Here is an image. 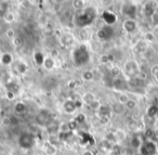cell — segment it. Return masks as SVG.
I'll list each match as a JSON object with an SVG mask.
<instances>
[{"mask_svg": "<svg viewBox=\"0 0 158 155\" xmlns=\"http://www.w3.org/2000/svg\"><path fill=\"white\" fill-rule=\"evenodd\" d=\"M98 16L97 9L93 7H88L78 11L74 16V24L78 28H84L91 25Z\"/></svg>", "mask_w": 158, "mask_h": 155, "instance_id": "1", "label": "cell"}, {"mask_svg": "<svg viewBox=\"0 0 158 155\" xmlns=\"http://www.w3.org/2000/svg\"><path fill=\"white\" fill-rule=\"evenodd\" d=\"M73 61H74L75 65L76 66H84L90 60V52H89L88 47L85 44H81L77 46L76 48L73 50L72 53Z\"/></svg>", "mask_w": 158, "mask_h": 155, "instance_id": "2", "label": "cell"}, {"mask_svg": "<svg viewBox=\"0 0 158 155\" xmlns=\"http://www.w3.org/2000/svg\"><path fill=\"white\" fill-rule=\"evenodd\" d=\"M123 74L128 79L134 78V77H139L140 74V65L135 60H128L125 62L123 66L121 67Z\"/></svg>", "mask_w": 158, "mask_h": 155, "instance_id": "3", "label": "cell"}, {"mask_svg": "<svg viewBox=\"0 0 158 155\" xmlns=\"http://www.w3.org/2000/svg\"><path fill=\"white\" fill-rule=\"evenodd\" d=\"M18 143L24 150H31L36 144V137L31 132H23L19 136Z\"/></svg>", "mask_w": 158, "mask_h": 155, "instance_id": "4", "label": "cell"}, {"mask_svg": "<svg viewBox=\"0 0 158 155\" xmlns=\"http://www.w3.org/2000/svg\"><path fill=\"white\" fill-rule=\"evenodd\" d=\"M139 150H140V155H157L158 153L157 144L152 140H146L143 142Z\"/></svg>", "mask_w": 158, "mask_h": 155, "instance_id": "5", "label": "cell"}, {"mask_svg": "<svg viewBox=\"0 0 158 155\" xmlns=\"http://www.w3.org/2000/svg\"><path fill=\"white\" fill-rule=\"evenodd\" d=\"M115 35V31L112 26H103L102 28H100L97 33V38L100 41H108L110 40Z\"/></svg>", "mask_w": 158, "mask_h": 155, "instance_id": "6", "label": "cell"}, {"mask_svg": "<svg viewBox=\"0 0 158 155\" xmlns=\"http://www.w3.org/2000/svg\"><path fill=\"white\" fill-rule=\"evenodd\" d=\"M53 120V115L48 110H42L36 116V122L40 126H49Z\"/></svg>", "mask_w": 158, "mask_h": 155, "instance_id": "7", "label": "cell"}, {"mask_svg": "<svg viewBox=\"0 0 158 155\" xmlns=\"http://www.w3.org/2000/svg\"><path fill=\"white\" fill-rule=\"evenodd\" d=\"M112 88L116 91L126 92L129 89V85H128V80L123 76H120L116 79H113Z\"/></svg>", "mask_w": 158, "mask_h": 155, "instance_id": "8", "label": "cell"}, {"mask_svg": "<svg viewBox=\"0 0 158 155\" xmlns=\"http://www.w3.org/2000/svg\"><path fill=\"white\" fill-rule=\"evenodd\" d=\"M136 12H138V8L134 6L133 3H125L121 6V13L123 15L128 16V19H133L136 16Z\"/></svg>", "mask_w": 158, "mask_h": 155, "instance_id": "9", "label": "cell"}, {"mask_svg": "<svg viewBox=\"0 0 158 155\" xmlns=\"http://www.w3.org/2000/svg\"><path fill=\"white\" fill-rule=\"evenodd\" d=\"M102 19H103V21L105 22V24L107 25V26L114 25L115 23L117 22V20H118L116 13L110 11V10H105V11H103V13H102Z\"/></svg>", "mask_w": 158, "mask_h": 155, "instance_id": "10", "label": "cell"}, {"mask_svg": "<svg viewBox=\"0 0 158 155\" xmlns=\"http://www.w3.org/2000/svg\"><path fill=\"white\" fill-rule=\"evenodd\" d=\"M123 29L128 34L134 33L138 29L136 21L133 20V19H127V20H125L123 23Z\"/></svg>", "mask_w": 158, "mask_h": 155, "instance_id": "11", "label": "cell"}, {"mask_svg": "<svg viewBox=\"0 0 158 155\" xmlns=\"http://www.w3.org/2000/svg\"><path fill=\"white\" fill-rule=\"evenodd\" d=\"M112 109H110L108 105H101V107L98 111V116H99V119H105V122H108L112 116Z\"/></svg>", "mask_w": 158, "mask_h": 155, "instance_id": "12", "label": "cell"}, {"mask_svg": "<svg viewBox=\"0 0 158 155\" xmlns=\"http://www.w3.org/2000/svg\"><path fill=\"white\" fill-rule=\"evenodd\" d=\"M60 42L64 48H70L75 42V37L70 33H64L62 34L61 38H60Z\"/></svg>", "mask_w": 158, "mask_h": 155, "instance_id": "13", "label": "cell"}, {"mask_svg": "<svg viewBox=\"0 0 158 155\" xmlns=\"http://www.w3.org/2000/svg\"><path fill=\"white\" fill-rule=\"evenodd\" d=\"M79 137H80V144L81 145H92L94 144V138L91 136L90 133L86 132V131H80L79 132Z\"/></svg>", "mask_w": 158, "mask_h": 155, "instance_id": "14", "label": "cell"}, {"mask_svg": "<svg viewBox=\"0 0 158 155\" xmlns=\"http://www.w3.org/2000/svg\"><path fill=\"white\" fill-rule=\"evenodd\" d=\"M62 107H63V111L65 112L66 114H74L75 112L78 110L72 99H67V100L64 101Z\"/></svg>", "mask_w": 158, "mask_h": 155, "instance_id": "15", "label": "cell"}, {"mask_svg": "<svg viewBox=\"0 0 158 155\" xmlns=\"http://www.w3.org/2000/svg\"><path fill=\"white\" fill-rule=\"evenodd\" d=\"M14 70H15V72L18 74L25 75L27 73V71H28V65L24 61H18L15 63V66H14Z\"/></svg>", "mask_w": 158, "mask_h": 155, "instance_id": "16", "label": "cell"}, {"mask_svg": "<svg viewBox=\"0 0 158 155\" xmlns=\"http://www.w3.org/2000/svg\"><path fill=\"white\" fill-rule=\"evenodd\" d=\"M42 150H44V153L46 155H56L57 146L52 144L51 142H46L44 148H42Z\"/></svg>", "mask_w": 158, "mask_h": 155, "instance_id": "17", "label": "cell"}, {"mask_svg": "<svg viewBox=\"0 0 158 155\" xmlns=\"http://www.w3.org/2000/svg\"><path fill=\"white\" fill-rule=\"evenodd\" d=\"M0 63L5 66H9L13 63V55L10 52H5L1 54V59H0Z\"/></svg>", "mask_w": 158, "mask_h": 155, "instance_id": "18", "label": "cell"}, {"mask_svg": "<svg viewBox=\"0 0 158 155\" xmlns=\"http://www.w3.org/2000/svg\"><path fill=\"white\" fill-rule=\"evenodd\" d=\"M143 84H144V81H143L142 79H140V77H134V78L128 79V85H129V87L134 88V90L142 88Z\"/></svg>", "mask_w": 158, "mask_h": 155, "instance_id": "19", "label": "cell"}, {"mask_svg": "<svg viewBox=\"0 0 158 155\" xmlns=\"http://www.w3.org/2000/svg\"><path fill=\"white\" fill-rule=\"evenodd\" d=\"M55 65H56V63H55L54 58L53 57H44V61L42 66H44L47 71H52L53 68L55 67Z\"/></svg>", "mask_w": 158, "mask_h": 155, "instance_id": "20", "label": "cell"}, {"mask_svg": "<svg viewBox=\"0 0 158 155\" xmlns=\"http://www.w3.org/2000/svg\"><path fill=\"white\" fill-rule=\"evenodd\" d=\"M95 100H97V97H95V94L93 93V92H86V93L82 96V102L88 105V106L91 103L94 102Z\"/></svg>", "mask_w": 158, "mask_h": 155, "instance_id": "21", "label": "cell"}, {"mask_svg": "<svg viewBox=\"0 0 158 155\" xmlns=\"http://www.w3.org/2000/svg\"><path fill=\"white\" fill-rule=\"evenodd\" d=\"M110 76L112 77L113 79H116L118 78V77H120L121 75H123V71H121V67H119V66L117 65H114L112 66V67L110 68Z\"/></svg>", "mask_w": 158, "mask_h": 155, "instance_id": "22", "label": "cell"}, {"mask_svg": "<svg viewBox=\"0 0 158 155\" xmlns=\"http://www.w3.org/2000/svg\"><path fill=\"white\" fill-rule=\"evenodd\" d=\"M146 115L151 118H154L158 115V106L156 104H152L147 107V111H146Z\"/></svg>", "mask_w": 158, "mask_h": 155, "instance_id": "23", "label": "cell"}, {"mask_svg": "<svg viewBox=\"0 0 158 155\" xmlns=\"http://www.w3.org/2000/svg\"><path fill=\"white\" fill-rule=\"evenodd\" d=\"M6 89H7V91L12 92V93H14L16 96L18 92L20 91V86L15 83H9L6 85Z\"/></svg>", "mask_w": 158, "mask_h": 155, "instance_id": "24", "label": "cell"}, {"mask_svg": "<svg viewBox=\"0 0 158 155\" xmlns=\"http://www.w3.org/2000/svg\"><path fill=\"white\" fill-rule=\"evenodd\" d=\"M34 61H35V63L37 64V65L42 66L44 61V54L42 52H40V51L35 52V54H34Z\"/></svg>", "mask_w": 158, "mask_h": 155, "instance_id": "25", "label": "cell"}, {"mask_svg": "<svg viewBox=\"0 0 158 155\" xmlns=\"http://www.w3.org/2000/svg\"><path fill=\"white\" fill-rule=\"evenodd\" d=\"M70 99L74 101L77 109H80V107L82 106V104H84V102H82V97L79 96V94H77V93H73V96L70 97Z\"/></svg>", "mask_w": 158, "mask_h": 155, "instance_id": "26", "label": "cell"}, {"mask_svg": "<svg viewBox=\"0 0 158 155\" xmlns=\"http://www.w3.org/2000/svg\"><path fill=\"white\" fill-rule=\"evenodd\" d=\"M155 6H152V3H146L144 6V13L146 14L147 16H152L154 13H155Z\"/></svg>", "mask_w": 158, "mask_h": 155, "instance_id": "27", "label": "cell"}, {"mask_svg": "<svg viewBox=\"0 0 158 155\" xmlns=\"http://www.w3.org/2000/svg\"><path fill=\"white\" fill-rule=\"evenodd\" d=\"M14 111H15L16 114H22V113H24V112L26 111V105H25V103H23V102L16 103L15 106H14Z\"/></svg>", "mask_w": 158, "mask_h": 155, "instance_id": "28", "label": "cell"}, {"mask_svg": "<svg viewBox=\"0 0 158 155\" xmlns=\"http://www.w3.org/2000/svg\"><path fill=\"white\" fill-rule=\"evenodd\" d=\"M129 100H130L129 94L126 93V92H120V94H119V97H118V103L125 105Z\"/></svg>", "mask_w": 158, "mask_h": 155, "instance_id": "29", "label": "cell"}, {"mask_svg": "<svg viewBox=\"0 0 158 155\" xmlns=\"http://www.w3.org/2000/svg\"><path fill=\"white\" fill-rule=\"evenodd\" d=\"M72 3H73V7L76 10H78V11L85 9V5H86V2H85L84 0H75Z\"/></svg>", "mask_w": 158, "mask_h": 155, "instance_id": "30", "label": "cell"}, {"mask_svg": "<svg viewBox=\"0 0 158 155\" xmlns=\"http://www.w3.org/2000/svg\"><path fill=\"white\" fill-rule=\"evenodd\" d=\"M93 78H94V75L91 71H86V72L82 73V79L85 81H91L93 80Z\"/></svg>", "mask_w": 158, "mask_h": 155, "instance_id": "31", "label": "cell"}, {"mask_svg": "<svg viewBox=\"0 0 158 155\" xmlns=\"http://www.w3.org/2000/svg\"><path fill=\"white\" fill-rule=\"evenodd\" d=\"M7 12H9V6H8V2L1 1V2H0V15L3 16Z\"/></svg>", "mask_w": 158, "mask_h": 155, "instance_id": "32", "label": "cell"}, {"mask_svg": "<svg viewBox=\"0 0 158 155\" xmlns=\"http://www.w3.org/2000/svg\"><path fill=\"white\" fill-rule=\"evenodd\" d=\"M123 106H125V105L120 104V103H116V104L113 105V107H110V109H112V112H114V113L121 114L123 112Z\"/></svg>", "mask_w": 158, "mask_h": 155, "instance_id": "33", "label": "cell"}, {"mask_svg": "<svg viewBox=\"0 0 158 155\" xmlns=\"http://www.w3.org/2000/svg\"><path fill=\"white\" fill-rule=\"evenodd\" d=\"M143 142H141V139L139 137H133L131 139V145L135 149H140V146L142 145Z\"/></svg>", "mask_w": 158, "mask_h": 155, "instance_id": "34", "label": "cell"}, {"mask_svg": "<svg viewBox=\"0 0 158 155\" xmlns=\"http://www.w3.org/2000/svg\"><path fill=\"white\" fill-rule=\"evenodd\" d=\"M12 44L14 45V47H16V48H19V47H21L23 45V39L21 36H15V37L12 39Z\"/></svg>", "mask_w": 158, "mask_h": 155, "instance_id": "35", "label": "cell"}, {"mask_svg": "<svg viewBox=\"0 0 158 155\" xmlns=\"http://www.w3.org/2000/svg\"><path fill=\"white\" fill-rule=\"evenodd\" d=\"M3 20H5L7 23H12L14 21V14L10 11L7 12V13L3 15Z\"/></svg>", "mask_w": 158, "mask_h": 155, "instance_id": "36", "label": "cell"}, {"mask_svg": "<svg viewBox=\"0 0 158 155\" xmlns=\"http://www.w3.org/2000/svg\"><path fill=\"white\" fill-rule=\"evenodd\" d=\"M136 105H138L136 104V101L133 100V99H130V100L125 104V106L127 107L128 110H134L136 107Z\"/></svg>", "mask_w": 158, "mask_h": 155, "instance_id": "37", "label": "cell"}, {"mask_svg": "<svg viewBox=\"0 0 158 155\" xmlns=\"http://www.w3.org/2000/svg\"><path fill=\"white\" fill-rule=\"evenodd\" d=\"M101 105H102L101 102H100V101L97 99V100H95L94 102L91 103V104L89 105V107H90V110H92V111H97L98 112V111H99L100 107H101Z\"/></svg>", "mask_w": 158, "mask_h": 155, "instance_id": "38", "label": "cell"}, {"mask_svg": "<svg viewBox=\"0 0 158 155\" xmlns=\"http://www.w3.org/2000/svg\"><path fill=\"white\" fill-rule=\"evenodd\" d=\"M12 119H13V117H8V116L7 117H3L2 120H1V124L6 127H9L12 125Z\"/></svg>", "mask_w": 158, "mask_h": 155, "instance_id": "39", "label": "cell"}, {"mask_svg": "<svg viewBox=\"0 0 158 155\" xmlns=\"http://www.w3.org/2000/svg\"><path fill=\"white\" fill-rule=\"evenodd\" d=\"M74 120L77 123V124H81V123H84L85 120H86V115H85V114H82V113L78 114Z\"/></svg>", "mask_w": 158, "mask_h": 155, "instance_id": "40", "label": "cell"}, {"mask_svg": "<svg viewBox=\"0 0 158 155\" xmlns=\"http://www.w3.org/2000/svg\"><path fill=\"white\" fill-rule=\"evenodd\" d=\"M144 38H145V40H146V41L152 42V41H154V40H155V35H154L152 32H148V33H146L144 35Z\"/></svg>", "mask_w": 158, "mask_h": 155, "instance_id": "41", "label": "cell"}, {"mask_svg": "<svg viewBox=\"0 0 158 155\" xmlns=\"http://www.w3.org/2000/svg\"><path fill=\"white\" fill-rule=\"evenodd\" d=\"M6 35H7L8 38H10V39H13L14 37H15V34H14V31L12 28H9L7 29V33H6Z\"/></svg>", "mask_w": 158, "mask_h": 155, "instance_id": "42", "label": "cell"}, {"mask_svg": "<svg viewBox=\"0 0 158 155\" xmlns=\"http://www.w3.org/2000/svg\"><path fill=\"white\" fill-rule=\"evenodd\" d=\"M151 20H152V22H153L154 24L158 25V12H155V13L151 16Z\"/></svg>", "mask_w": 158, "mask_h": 155, "instance_id": "43", "label": "cell"}, {"mask_svg": "<svg viewBox=\"0 0 158 155\" xmlns=\"http://www.w3.org/2000/svg\"><path fill=\"white\" fill-rule=\"evenodd\" d=\"M6 96H7V99H8V100H13V99L15 98V94L12 93V92H9V91L6 92Z\"/></svg>", "mask_w": 158, "mask_h": 155, "instance_id": "44", "label": "cell"}, {"mask_svg": "<svg viewBox=\"0 0 158 155\" xmlns=\"http://www.w3.org/2000/svg\"><path fill=\"white\" fill-rule=\"evenodd\" d=\"M154 77H155V80L158 83V66L154 68Z\"/></svg>", "mask_w": 158, "mask_h": 155, "instance_id": "45", "label": "cell"}, {"mask_svg": "<svg viewBox=\"0 0 158 155\" xmlns=\"http://www.w3.org/2000/svg\"><path fill=\"white\" fill-rule=\"evenodd\" d=\"M102 59H101V61H102V63H107L108 62V57L107 55H102Z\"/></svg>", "mask_w": 158, "mask_h": 155, "instance_id": "46", "label": "cell"}, {"mask_svg": "<svg viewBox=\"0 0 158 155\" xmlns=\"http://www.w3.org/2000/svg\"><path fill=\"white\" fill-rule=\"evenodd\" d=\"M84 155H94V154L92 152H90V151H87V152L84 153Z\"/></svg>", "mask_w": 158, "mask_h": 155, "instance_id": "47", "label": "cell"}, {"mask_svg": "<svg viewBox=\"0 0 158 155\" xmlns=\"http://www.w3.org/2000/svg\"><path fill=\"white\" fill-rule=\"evenodd\" d=\"M155 104H156V105H157V106H158V98L156 99V103H155Z\"/></svg>", "mask_w": 158, "mask_h": 155, "instance_id": "48", "label": "cell"}, {"mask_svg": "<svg viewBox=\"0 0 158 155\" xmlns=\"http://www.w3.org/2000/svg\"><path fill=\"white\" fill-rule=\"evenodd\" d=\"M0 113H1V106H0Z\"/></svg>", "mask_w": 158, "mask_h": 155, "instance_id": "49", "label": "cell"}, {"mask_svg": "<svg viewBox=\"0 0 158 155\" xmlns=\"http://www.w3.org/2000/svg\"><path fill=\"white\" fill-rule=\"evenodd\" d=\"M0 59H1V53H0Z\"/></svg>", "mask_w": 158, "mask_h": 155, "instance_id": "50", "label": "cell"}]
</instances>
